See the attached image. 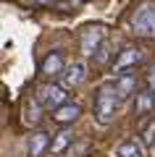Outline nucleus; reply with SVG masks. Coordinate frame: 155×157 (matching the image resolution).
I'll return each instance as SVG.
<instances>
[{
	"label": "nucleus",
	"instance_id": "nucleus-4",
	"mask_svg": "<svg viewBox=\"0 0 155 157\" xmlns=\"http://www.w3.org/2000/svg\"><path fill=\"white\" fill-rule=\"evenodd\" d=\"M142 60H145L142 47H137V45H124L121 52H118V58H116V63H113V71H132V68L139 66Z\"/></svg>",
	"mask_w": 155,
	"mask_h": 157
},
{
	"label": "nucleus",
	"instance_id": "nucleus-15",
	"mask_svg": "<svg viewBox=\"0 0 155 157\" xmlns=\"http://www.w3.org/2000/svg\"><path fill=\"white\" fill-rule=\"evenodd\" d=\"M113 157H142V152H139V147L134 144V141H121V144L116 147V155Z\"/></svg>",
	"mask_w": 155,
	"mask_h": 157
},
{
	"label": "nucleus",
	"instance_id": "nucleus-3",
	"mask_svg": "<svg viewBox=\"0 0 155 157\" xmlns=\"http://www.w3.org/2000/svg\"><path fill=\"white\" fill-rule=\"evenodd\" d=\"M34 100L42 107H47V110H55V107H61V105L68 102V89L63 84H58V81H45V84H39Z\"/></svg>",
	"mask_w": 155,
	"mask_h": 157
},
{
	"label": "nucleus",
	"instance_id": "nucleus-1",
	"mask_svg": "<svg viewBox=\"0 0 155 157\" xmlns=\"http://www.w3.org/2000/svg\"><path fill=\"white\" fill-rule=\"evenodd\" d=\"M118 105H121V100H118V92L113 84H103L97 92H95V102H92V110H95V118H97L100 123H113L118 115Z\"/></svg>",
	"mask_w": 155,
	"mask_h": 157
},
{
	"label": "nucleus",
	"instance_id": "nucleus-5",
	"mask_svg": "<svg viewBox=\"0 0 155 157\" xmlns=\"http://www.w3.org/2000/svg\"><path fill=\"white\" fill-rule=\"evenodd\" d=\"M63 68H66V52H61V50H50L47 55L42 58V63H39V73H42L45 78L61 76Z\"/></svg>",
	"mask_w": 155,
	"mask_h": 157
},
{
	"label": "nucleus",
	"instance_id": "nucleus-19",
	"mask_svg": "<svg viewBox=\"0 0 155 157\" xmlns=\"http://www.w3.org/2000/svg\"><path fill=\"white\" fill-rule=\"evenodd\" d=\"M153 147H155V144H153Z\"/></svg>",
	"mask_w": 155,
	"mask_h": 157
},
{
	"label": "nucleus",
	"instance_id": "nucleus-18",
	"mask_svg": "<svg viewBox=\"0 0 155 157\" xmlns=\"http://www.w3.org/2000/svg\"><path fill=\"white\" fill-rule=\"evenodd\" d=\"M82 3H84V0H71V6H82Z\"/></svg>",
	"mask_w": 155,
	"mask_h": 157
},
{
	"label": "nucleus",
	"instance_id": "nucleus-12",
	"mask_svg": "<svg viewBox=\"0 0 155 157\" xmlns=\"http://www.w3.org/2000/svg\"><path fill=\"white\" fill-rule=\"evenodd\" d=\"M71 141H74V131L66 126L61 134H55V139H50V152H53V155H63V152L71 147Z\"/></svg>",
	"mask_w": 155,
	"mask_h": 157
},
{
	"label": "nucleus",
	"instance_id": "nucleus-9",
	"mask_svg": "<svg viewBox=\"0 0 155 157\" xmlns=\"http://www.w3.org/2000/svg\"><path fill=\"white\" fill-rule=\"evenodd\" d=\"M79 115H82V107H79L76 102H66V105H61V107L53 110V121H55L58 126H71V123H76Z\"/></svg>",
	"mask_w": 155,
	"mask_h": 157
},
{
	"label": "nucleus",
	"instance_id": "nucleus-2",
	"mask_svg": "<svg viewBox=\"0 0 155 157\" xmlns=\"http://www.w3.org/2000/svg\"><path fill=\"white\" fill-rule=\"evenodd\" d=\"M132 32L137 37L155 39V0H145L132 13Z\"/></svg>",
	"mask_w": 155,
	"mask_h": 157
},
{
	"label": "nucleus",
	"instance_id": "nucleus-16",
	"mask_svg": "<svg viewBox=\"0 0 155 157\" xmlns=\"http://www.w3.org/2000/svg\"><path fill=\"white\" fill-rule=\"evenodd\" d=\"M147 89H150V92H155V63L147 68Z\"/></svg>",
	"mask_w": 155,
	"mask_h": 157
},
{
	"label": "nucleus",
	"instance_id": "nucleus-11",
	"mask_svg": "<svg viewBox=\"0 0 155 157\" xmlns=\"http://www.w3.org/2000/svg\"><path fill=\"white\" fill-rule=\"evenodd\" d=\"M45 115V107L39 105L37 100H27V107H24V123L27 126H39Z\"/></svg>",
	"mask_w": 155,
	"mask_h": 157
},
{
	"label": "nucleus",
	"instance_id": "nucleus-7",
	"mask_svg": "<svg viewBox=\"0 0 155 157\" xmlns=\"http://www.w3.org/2000/svg\"><path fill=\"white\" fill-rule=\"evenodd\" d=\"M50 139H53V136H50L45 128L32 131V136L27 139V155L29 157H45L50 152Z\"/></svg>",
	"mask_w": 155,
	"mask_h": 157
},
{
	"label": "nucleus",
	"instance_id": "nucleus-14",
	"mask_svg": "<svg viewBox=\"0 0 155 157\" xmlns=\"http://www.w3.org/2000/svg\"><path fill=\"white\" fill-rule=\"evenodd\" d=\"M139 139H142L147 147L155 144V115H150V118H147V123L139 126Z\"/></svg>",
	"mask_w": 155,
	"mask_h": 157
},
{
	"label": "nucleus",
	"instance_id": "nucleus-17",
	"mask_svg": "<svg viewBox=\"0 0 155 157\" xmlns=\"http://www.w3.org/2000/svg\"><path fill=\"white\" fill-rule=\"evenodd\" d=\"M34 6H47V3H53V0H32Z\"/></svg>",
	"mask_w": 155,
	"mask_h": 157
},
{
	"label": "nucleus",
	"instance_id": "nucleus-6",
	"mask_svg": "<svg viewBox=\"0 0 155 157\" xmlns=\"http://www.w3.org/2000/svg\"><path fill=\"white\" fill-rule=\"evenodd\" d=\"M103 34H105V29L100 26V24H89V26L82 29L79 45H82V52H84V55H92V52L103 45Z\"/></svg>",
	"mask_w": 155,
	"mask_h": 157
},
{
	"label": "nucleus",
	"instance_id": "nucleus-8",
	"mask_svg": "<svg viewBox=\"0 0 155 157\" xmlns=\"http://www.w3.org/2000/svg\"><path fill=\"white\" fill-rule=\"evenodd\" d=\"M84 81H87V66L84 63H66V68H63V73H61V84L66 86H82Z\"/></svg>",
	"mask_w": 155,
	"mask_h": 157
},
{
	"label": "nucleus",
	"instance_id": "nucleus-10",
	"mask_svg": "<svg viewBox=\"0 0 155 157\" xmlns=\"http://www.w3.org/2000/svg\"><path fill=\"white\" fill-rule=\"evenodd\" d=\"M153 110H155V92H150V89L137 92V94H134V115L145 118V115H150Z\"/></svg>",
	"mask_w": 155,
	"mask_h": 157
},
{
	"label": "nucleus",
	"instance_id": "nucleus-13",
	"mask_svg": "<svg viewBox=\"0 0 155 157\" xmlns=\"http://www.w3.org/2000/svg\"><path fill=\"white\" fill-rule=\"evenodd\" d=\"M113 86H116V92H118V100H126V97H134V94H137V78H134V73L121 76Z\"/></svg>",
	"mask_w": 155,
	"mask_h": 157
}]
</instances>
